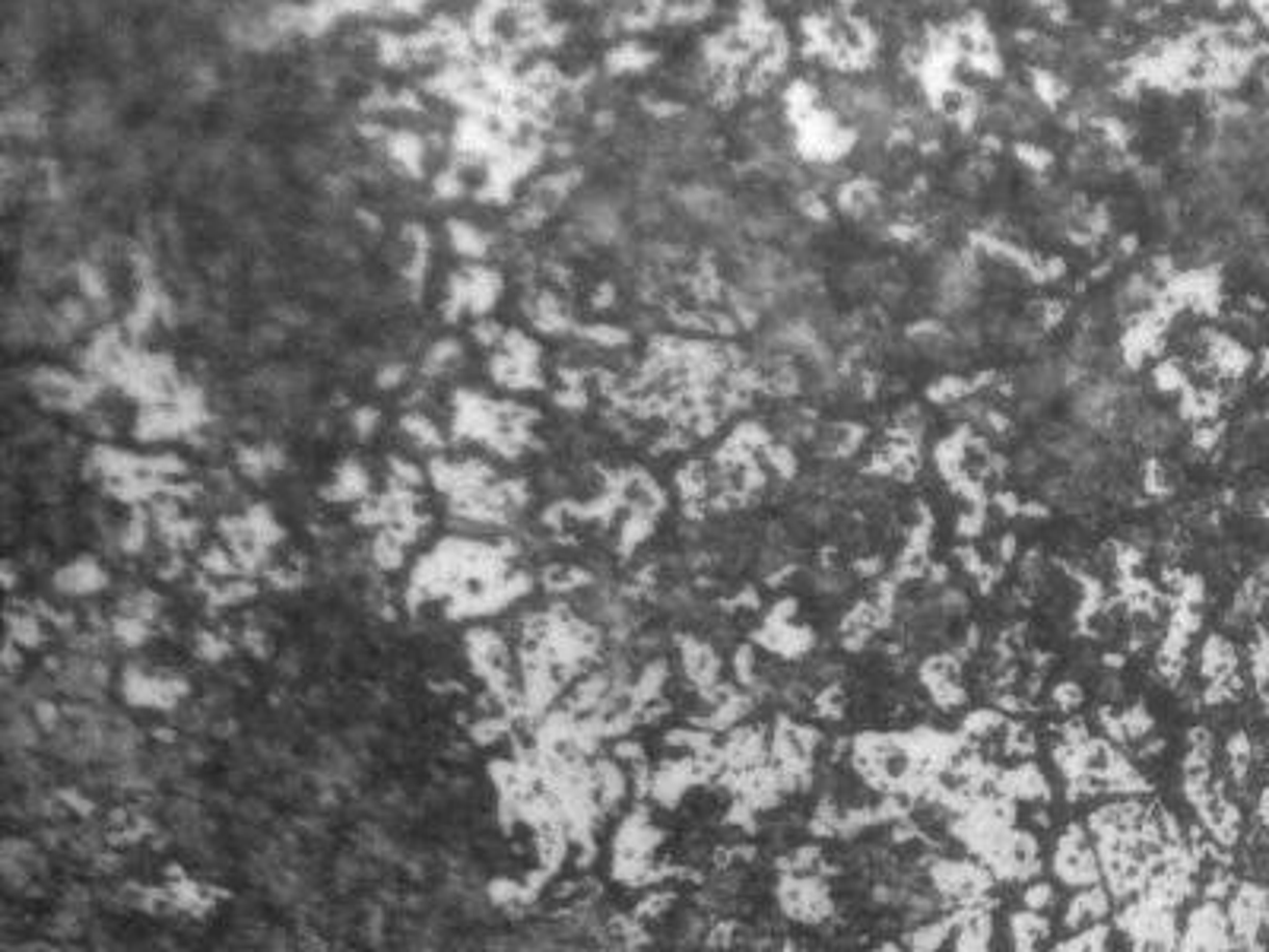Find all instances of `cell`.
Here are the masks:
<instances>
[{
  "instance_id": "1",
  "label": "cell",
  "mask_w": 1269,
  "mask_h": 952,
  "mask_svg": "<svg viewBox=\"0 0 1269 952\" xmlns=\"http://www.w3.org/2000/svg\"><path fill=\"white\" fill-rule=\"evenodd\" d=\"M1235 936H1232V924H1228V911L1222 908L1219 899H1206L1199 902L1181 927V949H1232Z\"/></svg>"
},
{
  "instance_id": "2",
  "label": "cell",
  "mask_w": 1269,
  "mask_h": 952,
  "mask_svg": "<svg viewBox=\"0 0 1269 952\" xmlns=\"http://www.w3.org/2000/svg\"><path fill=\"white\" fill-rule=\"evenodd\" d=\"M1006 930H1009V943L1012 949H1038L1041 940H1051V921L1044 911H1032V908H1019L1006 918Z\"/></svg>"
},
{
  "instance_id": "3",
  "label": "cell",
  "mask_w": 1269,
  "mask_h": 952,
  "mask_svg": "<svg viewBox=\"0 0 1269 952\" xmlns=\"http://www.w3.org/2000/svg\"><path fill=\"white\" fill-rule=\"evenodd\" d=\"M1238 673V651L1235 645L1225 639V635H1210L1199 648V676L1210 683V679H1222Z\"/></svg>"
},
{
  "instance_id": "4",
  "label": "cell",
  "mask_w": 1269,
  "mask_h": 952,
  "mask_svg": "<svg viewBox=\"0 0 1269 952\" xmlns=\"http://www.w3.org/2000/svg\"><path fill=\"white\" fill-rule=\"evenodd\" d=\"M54 582H57L60 591H68V594H93V591L105 588V571L96 562L83 559V562H74L63 571H57Z\"/></svg>"
},
{
  "instance_id": "5",
  "label": "cell",
  "mask_w": 1269,
  "mask_h": 952,
  "mask_svg": "<svg viewBox=\"0 0 1269 952\" xmlns=\"http://www.w3.org/2000/svg\"><path fill=\"white\" fill-rule=\"evenodd\" d=\"M1047 698H1051V709L1066 718V715H1076L1079 709H1083L1086 689H1083V683H1079V679H1063V683H1057V686L1051 689Z\"/></svg>"
},
{
  "instance_id": "6",
  "label": "cell",
  "mask_w": 1269,
  "mask_h": 952,
  "mask_svg": "<svg viewBox=\"0 0 1269 952\" xmlns=\"http://www.w3.org/2000/svg\"><path fill=\"white\" fill-rule=\"evenodd\" d=\"M1019 902H1022V908H1032V911H1051L1054 905H1057V889H1054V882H1044V879H1032V882H1026V889L1019 893Z\"/></svg>"
},
{
  "instance_id": "7",
  "label": "cell",
  "mask_w": 1269,
  "mask_h": 952,
  "mask_svg": "<svg viewBox=\"0 0 1269 952\" xmlns=\"http://www.w3.org/2000/svg\"><path fill=\"white\" fill-rule=\"evenodd\" d=\"M451 241H455V248L461 254H467V258H480V254H486V238L470 223H451Z\"/></svg>"
}]
</instances>
